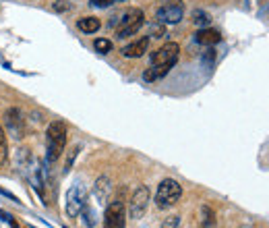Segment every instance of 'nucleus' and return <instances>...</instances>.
I'll list each match as a JSON object with an SVG mask.
<instances>
[{
    "instance_id": "17",
    "label": "nucleus",
    "mask_w": 269,
    "mask_h": 228,
    "mask_svg": "<svg viewBox=\"0 0 269 228\" xmlns=\"http://www.w3.org/2000/svg\"><path fill=\"white\" fill-rule=\"evenodd\" d=\"M193 23L199 27H209L211 19H209V15L205 11H193Z\"/></svg>"
},
{
    "instance_id": "2",
    "label": "nucleus",
    "mask_w": 269,
    "mask_h": 228,
    "mask_svg": "<svg viewBox=\"0 0 269 228\" xmlns=\"http://www.w3.org/2000/svg\"><path fill=\"white\" fill-rule=\"evenodd\" d=\"M182 197V187L178 181L174 178H164L162 183L157 185V191H155V205L159 210H170L174 207Z\"/></svg>"
},
{
    "instance_id": "16",
    "label": "nucleus",
    "mask_w": 269,
    "mask_h": 228,
    "mask_svg": "<svg viewBox=\"0 0 269 228\" xmlns=\"http://www.w3.org/2000/svg\"><path fill=\"white\" fill-rule=\"evenodd\" d=\"M93 48H95L99 54H108V52L112 50V42L108 37H97L95 42H93Z\"/></svg>"
},
{
    "instance_id": "19",
    "label": "nucleus",
    "mask_w": 269,
    "mask_h": 228,
    "mask_svg": "<svg viewBox=\"0 0 269 228\" xmlns=\"http://www.w3.org/2000/svg\"><path fill=\"white\" fill-rule=\"evenodd\" d=\"M79 152H81V145H77V147H73V150L68 152V156H66V164H64V174H66V172H71V168H73V162L77 160Z\"/></svg>"
},
{
    "instance_id": "18",
    "label": "nucleus",
    "mask_w": 269,
    "mask_h": 228,
    "mask_svg": "<svg viewBox=\"0 0 269 228\" xmlns=\"http://www.w3.org/2000/svg\"><path fill=\"white\" fill-rule=\"evenodd\" d=\"M8 158V147H6V135H4V129L0 127V166L6 162Z\"/></svg>"
},
{
    "instance_id": "15",
    "label": "nucleus",
    "mask_w": 269,
    "mask_h": 228,
    "mask_svg": "<svg viewBox=\"0 0 269 228\" xmlns=\"http://www.w3.org/2000/svg\"><path fill=\"white\" fill-rule=\"evenodd\" d=\"M215 222V216H213V210L209 205H201V226L203 228H211Z\"/></svg>"
},
{
    "instance_id": "22",
    "label": "nucleus",
    "mask_w": 269,
    "mask_h": 228,
    "mask_svg": "<svg viewBox=\"0 0 269 228\" xmlns=\"http://www.w3.org/2000/svg\"><path fill=\"white\" fill-rule=\"evenodd\" d=\"M110 4H116V0H91V6H97V8H106Z\"/></svg>"
},
{
    "instance_id": "7",
    "label": "nucleus",
    "mask_w": 269,
    "mask_h": 228,
    "mask_svg": "<svg viewBox=\"0 0 269 228\" xmlns=\"http://www.w3.org/2000/svg\"><path fill=\"white\" fill-rule=\"evenodd\" d=\"M126 224V212H124V203L120 199L112 201L106 207L104 214V228H124Z\"/></svg>"
},
{
    "instance_id": "24",
    "label": "nucleus",
    "mask_w": 269,
    "mask_h": 228,
    "mask_svg": "<svg viewBox=\"0 0 269 228\" xmlns=\"http://www.w3.org/2000/svg\"><path fill=\"white\" fill-rule=\"evenodd\" d=\"M213 58H215V50H213L211 46H209V50H205V61H207V63H211Z\"/></svg>"
},
{
    "instance_id": "21",
    "label": "nucleus",
    "mask_w": 269,
    "mask_h": 228,
    "mask_svg": "<svg viewBox=\"0 0 269 228\" xmlns=\"http://www.w3.org/2000/svg\"><path fill=\"white\" fill-rule=\"evenodd\" d=\"M71 8V4L66 2V0H56L54 2V11H58V13H64V11H68Z\"/></svg>"
},
{
    "instance_id": "25",
    "label": "nucleus",
    "mask_w": 269,
    "mask_h": 228,
    "mask_svg": "<svg viewBox=\"0 0 269 228\" xmlns=\"http://www.w3.org/2000/svg\"><path fill=\"white\" fill-rule=\"evenodd\" d=\"M116 2H126V0H116Z\"/></svg>"
},
{
    "instance_id": "4",
    "label": "nucleus",
    "mask_w": 269,
    "mask_h": 228,
    "mask_svg": "<svg viewBox=\"0 0 269 228\" xmlns=\"http://www.w3.org/2000/svg\"><path fill=\"white\" fill-rule=\"evenodd\" d=\"M85 207H87V189L81 183H77L66 193V214L71 218H77Z\"/></svg>"
},
{
    "instance_id": "12",
    "label": "nucleus",
    "mask_w": 269,
    "mask_h": 228,
    "mask_svg": "<svg viewBox=\"0 0 269 228\" xmlns=\"http://www.w3.org/2000/svg\"><path fill=\"white\" fill-rule=\"evenodd\" d=\"M147 48H149V37H141V39H135V42L126 44L120 52L126 58H141L147 52Z\"/></svg>"
},
{
    "instance_id": "11",
    "label": "nucleus",
    "mask_w": 269,
    "mask_h": 228,
    "mask_svg": "<svg viewBox=\"0 0 269 228\" xmlns=\"http://www.w3.org/2000/svg\"><path fill=\"white\" fill-rule=\"evenodd\" d=\"M112 193V183H110V178L108 176H99L95 185H93V195H95V199L99 205H106L108 201V197H110Z\"/></svg>"
},
{
    "instance_id": "9",
    "label": "nucleus",
    "mask_w": 269,
    "mask_h": 228,
    "mask_svg": "<svg viewBox=\"0 0 269 228\" xmlns=\"http://www.w3.org/2000/svg\"><path fill=\"white\" fill-rule=\"evenodd\" d=\"M4 121H6L8 133H11L15 139H21V137H23V127H25L21 110H19V108H8L6 114H4Z\"/></svg>"
},
{
    "instance_id": "1",
    "label": "nucleus",
    "mask_w": 269,
    "mask_h": 228,
    "mask_svg": "<svg viewBox=\"0 0 269 228\" xmlns=\"http://www.w3.org/2000/svg\"><path fill=\"white\" fill-rule=\"evenodd\" d=\"M64 147H66V125L62 121L50 123L46 131V160L54 164L64 154Z\"/></svg>"
},
{
    "instance_id": "5",
    "label": "nucleus",
    "mask_w": 269,
    "mask_h": 228,
    "mask_svg": "<svg viewBox=\"0 0 269 228\" xmlns=\"http://www.w3.org/2000/svg\"><path fill=\"white\" fill-rule=\"evenodd\" d=\"M182 17H184V4L180 0H166L155 13V19L159 23H170V25L182 21Z\"/></svg>"
},
{
    "instance_id": "20",
    "label": "nucleus",
    "mask_w": 269,
    "mask_h": 228,
    "mask_svg": "<svg viewBox=\"0 0 269 228\" xmlns=\"http://www.w3.org/2000/svg\"><path fill=\"white\" fill-rule=\"evenodd\" d=\"M162 228H180V218L178 216H170V218H166Z\"/></svg>"
},
{
    "instance_id": "6",
    "label": "nucleus",
    "mask_w": 269,
    "mask_h": 228,
    "mask_svg": "<svg viewBox=\"0 0 269 228\" xmlns=\"http://www.w3.org/2000/svg\"><path fill=\"white\" fill-rule=\"evenodd\" d=\"M147 205H149V187L141 185L137 187L135 193L131 195V201H128V216L133 220H141L147 212Z\"/></svg>"
},
{
    "instance_id": "23",
    "label": "nucleus",
    "mask_w": 269,
    "mask_h": 228,
    "mask_svg": "<svg viewBox=\"0 0 269 228\" xmlns=\"http://www.w3.org/2000/svg\"><path fill=\"white\" fill-rule=\"evenodd\" d=\"M164 33H166V29H164V27H159V25L153 27V32H151L153 37H164Z\"/></svg>"
},
{
    "instance_id": "14",
    "label": "nucleus",
    "mask_w": 269,
    "mask_h": 228,
    "mask_svg": "<svg viewBox=\"0 0 269 228\" xmlns=\"http://www.w3.org/2000/svg\"><path fill=\"white\" fill-rule=\"evenodd\" d=\"M77 27L81 29L83 33H95L99 27H102V23H99L97 17H83L77 21Z\"/></svg>"
},
{
    "instance_id": "10",
    "label": "nucleus",
    "mask_w": 269,
    "mask_h": 228,
    "mask_svg": "<svg viewBox=\"0 0 269 228\" xmlns=\"http://www.w3.org/2000/svg\"><path fill=\"white\" fill-rule=\"evenodd\" d=\"M220 39H222V33L217 32V29H213V27H201L195 33V42L201 44V46H207V48L209 46H215Z\"/></svg>"
},
{
    "instance_id": "3",
    "label": "nucleus",
    "mask_w": 269,
    "mask_h": 228,
    "mask_svg": "<svg viewBox=\"0 0 269 228\" xmlns=\"http://www.w3.org/2000/svg\"><path fill=\"white\" fill-rule=\"evenodd\" d=\"M145 23V15L141 8H128V11L122 13L120 19H116V37L118 39H124V37H131L135 35L139 29L143 27Z\"/></svg>"
},
{
    "instance_id": "13",
    "label": "nucleus",
    "mask_w": 269,
    "mask_h": 228,
    "mask_svg": "<svg viewBox=\"0 0 269 228\" xmlns=\"http://www.w3.org/2000/svg\"><path fill=\"white\" fill-rule=\"evenodd\" d=\"M174 65H151L147 68V71L143 73V79L145 81H157V79H162V77H166L168 73H170V68H172Z\"/></svg>"
},
{
    "instance_id": "8",
    "label": "nucleus",
    "mask_w": 269,
    "mask_h": 228,
    "mask_svg": "<svg viewBox=\"0 0 269 228\" xmlns=\"http://www.w3.org/2000/svg\"><path fill=\"white\" fill-rule=\"evenodd\" d=\"M178 54H180V46L176 42H168L151 54V65H176Z\"/></svg>"
}]
</instances>
